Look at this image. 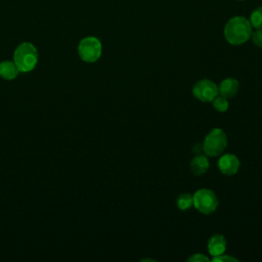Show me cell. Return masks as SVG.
Returning <instances> with one entry per match:
<instances>
[{
  "label": "cell",
  "mask_w": 262,
  "mask_h": 262,
  "mask_svg": "<svg viewBox=\"0 0 262 262\" xmlns=\"http://www.w3.org/2000/svg\"><path fill=\"white\" fill-rule=\"evenodd\" d=\"M253 33L250 20L243 16L230 18L224 26L223 35L225 40L231 45L245 44L251 38Z\"/></svg>",
  "instance_id": "1"
},
{
  "label": "cell",
  "mask_w": 262,
  "mask_h": 262,
  "mask_svg": "<svg viewBox=\"0 0 262 262\" xmlns=\"http://www.w3.org/2000/svg\"><path fill=\"white\" fill-rule=\"evenodd\" d=\"M38 51L35 45L29 42L20 43L14 50L13 62L19 72L28 73L35 69L38 63Z\"/></svg>",
  "instance_id": "2"
},
{
  "label": "cell",
  "mask_w": 262,
  "mask_h": 262,
  "mask_svg": "<svg viewBox=\"0 0 262 262\" xmlns=\"http://www.w3.org/2000/svg\"><path fill=\"white\" fill-rule=\"evenodd\" d=\"M204 154L209 157L222 155L227 146V135L220 128H214L207 133L203 141Z\"/></svg>",
  "instance_id": "3"
},
{
  "label": "cell",
  "mask_w": 262,
  "mask_h": 262,
  "mask_svg": "<svg viewBox=\"0 0 262 262\" xmlns=\"http://www.w3.org/2000/svg\"><path fill=\"white\" fill-rule=\"evenodd\" d=\"M192 196L193 207L204 215L212 214L218 207V198L211 189L201 188Z\"/></svg>",
  "instance_id": "4"
},
{
  "label": "cell",
  "mask_w": 262,
  "mask_h": 262,
  "mask_svg": "<svg viewBox=\"0 0 262 262\" xmlns=\"http://www.w3.org/2000/svg\"><path fill=\"white\" fill-rule=\"evenodd\" d=\"M78 53L83 61L92 63L100 58L102 45L97 38L86 37L80 41L78 45Z\"/></svg>",
  "instance_id": "5"
},
{
  "label": "cell",
  "mask_w": 262,
  "mask_h": 262,
  "mask_svg": "<svg viewBox=\"0 0 262 262\" xmlns=\"http://www.w3.org/2000/svg\"><path fill=\"white\" fill-rule=\"evenodd\" d=\"M192 94L202 102H212L219 94L218 86L209 79H202L193 85Z\"/></svg>",
  "instance_id": "6"
},
{
  "label": "cell",
  "mask_w": 262,
  "mask_h": 262,
  "mask_svg": "<svg viewBox=\"0 0 262 262\" xmlns=\"http://www.w3.org/2000/svg\"><path fill=\"white\" fill-rule=\"evenodd\" d=\"M219 171L226 176L235 175L241 167L239 159L233 154H223L218 159L217 163Z\"/></svg>",
  "instance_id": "7"
},
{
  "label": "cell",
  "mask_w": 262,
  "mask_h": 262,
  "mask_svg": "<svg viewBox=\"0 0 262 262\" xmlns=\"http://www.w3.org/2000/svg\"><path fill=\"white\" fill-rule=\"evenodd\" d=\"M238 89L239 82L235 78H225L220 82L218 86L219 94L225 98L234 97L237 94Z\"/></svg>",
  "instance_id": "8"
},
{
  "label": "cell",
  "mask_w": 262,
  "mask_h": 262,
  "mask_svg": "<svg viewBox=\"0 0 262 262\" xmlns=\"http://www.w3.org/2000/svg\"><path fill=\"white\" fill-rule=\"evenodd\" d=\"M209 167H210V163L207 155H203V154L195 155L190 161L191 173L196 176L204 175L208 171Z\"/></svg>",
  "instance_id": "9"
},
{
  "label": "cell",
  "mask_w": 262,
  "mask_h": 262,
  "mask_svg": "<svg viewBox=\"0 0 262 262\" xmlns=\"http://www.w3.org/2000/svg\"><path fill=\"white\" fill-rule=\"evenodd\" d=\"M208 252L211 256L216 257L223 254L226 250V239L222 234H214L208 242Z\"/></svg>",
  "instance_id": "10"
},
{
  "label": "cell",
  "mask_w": 262,
  "mask_h": 262,
  "mask_svg": "<svg viewBox=\"0 0 262 262\" xmlns=\"http://www.w3.org/2000/svg\"><path fill=\"white\" fill-rule=\"evenodd\" d=\"M19 74V70L13 61L4 60L0 62V77L4 80H13Z\"/></svg>",
  "instance_id": "11"
},
{
  "label": "cell",
  "mask_w": 262,
  "mask_h": 262,
  "mask_svg": "<svg viewBox=\"0 0 262 262\" xmlns=\"http://www.w3.org/2000/svg\"><path fill=\"white\" fill-rule=\"evenodd\" d=\"M176 206L181 211H186L193 206V196L190 193H181L176 199Z\"/></svg>",
  "instance_id": "12"
},
{
  "label": "cell",
  "mask_w": 262,
  "mask_h": 262,
  "mask_svg": "<svg viewBox=\"0 0 262 262\" xmlns=\"http://www.w3.org/2000/svg\"><path fill=\"white\" fill-rule=\"evenodd\" d=\"M250 24L252 28L262 29V6L255 8L250 15Z\"/></svg>",
  "instance_id": "13"
},
{
  "label": "cell",
  "mask_w": 262,
  "mask_h": 262,
  "mask_svg": "<svg viewBox=\"0 0 262 262\" xmlns=\"http://www.w3.org/2000/svg\"><path fill=\"white\" fill-rule=\"evenodd\" d=\"M213 106L216 111L220 112V113H224L228 110L229 107V102L227 100V98L221 96V95H217L214 99H213Z\"/></svg>",
  "instance_id": "14"
},
{
  "label": "cell",
  "mask_w": 262,
  "mask_h": 262,
  "mask_svg": "<svg viewBox=\"0 0 262 262\" xmlns=\"http://www.w3.org/2000/svg\"><path fill=\"white\" fill-rule=\"evenodd\" d=\"M251 38L256 46L262 48V29H256V31L252 33Z\"/></svg>",
  "instance_id": "15"
},
{
  "label": "cell",
  "mask_w": 262,
  "mask_h": 262,
  "mask_svg": "<svg viewBox=\"0 0 262 262\" xmlns=\"http://www.w3.org/2000/svg\"><path fill=\"white\" fill-rule=\"evenodd\" d=\"M214 262H237L238 260L236 258H234L233 256H230V255H225L224 253L219 255V256H216V257H213V260Z\"/></svg>",
  "instance_id": "16"
},
{
  "label": "cell",
  "mask_w": 262,
  "mask_h": 262,
  "mask_svg": "<svg viewBox=\"0 0 262 262\" xmlns=\"http://www.w3.org/2000/svg\"><path fill=\"white\" fill-rule=\"evenodd\" d=\"M188 262H206L209 261V258L207 256H205L204 254H200V253H195L193 255H191L188 259Z\"/></svg>",
  "instance_id": "17"
},
{
  "label": "cell",
  "mask_w": 262,
  "mask_h": 262,
  "mask_svg": "<svg viewBox=\"0 0 262 262\" xmlns=\"http://www.w3.org/2000/svg\"><path fill=\"white\" fill-rule=\"evenodd\" d=\"M192 152H194L195 155H199V154H202L204 150H203V144L201 143H195L192 148H191Z\"/></svg>",
  "instance_id": "18"
},
{
  "label": "cell",
  "mask_w": 262,
  "mask_h": 262,
  "mask_svg": "<svg viewBox=\"0 0 262 262\" xmlns=\"http://www.w3.org/2000/svg\"><path fill=\"white\" fill-rule=\"evenodd\" d=\"M238 1H243V0H238Z\"/></svg>",
  "instance_id": "19"
}]
</instances>
